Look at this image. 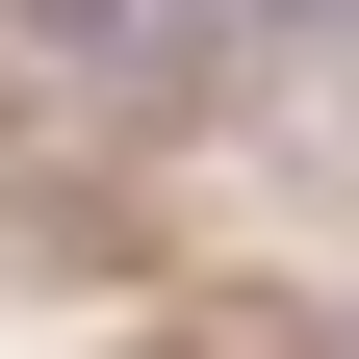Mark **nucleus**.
<instances>
[{"label": "nucleus", "mask_w": 359, "mask_h": 359, "mask_svg": "<svg viewBox=\"0 0 359 359\" xmlns=\"http://www.w3.org/2000/svg\"><path fill=\"white\" fill-rule=\"evenodd\" d=\"M26 52H52L77 103H205V77H231V0H26Z\"/></svg>", "instance_id": "f257e3e1"}, {"label": "nucleus", "mask_w": 359, "mask_h": 359, "mask_svg": "<svg viewBox=\"0 0 359 359\" xmlns=\"http://www.w3.org/2000/svg\"><path fill=\"white\" fill-rule=\"evenodd\" d=\"M231 52H283V77H308V52H359V0H231Z\"/></svg>", "instance_id": "f03ea898"}]
</instances>
